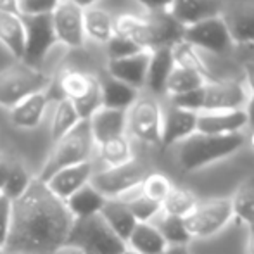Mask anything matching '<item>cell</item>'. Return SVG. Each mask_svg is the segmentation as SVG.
Returning <instances> with one entry per match:
<instances>
[{"instance_id":"4","label":"cell","mask_w":254,"mask_h":254,"mask_svg":"<svg viewBox=\"0 0 254 254\" xmlns=\"http://www.w3.org/2000/svg\"><path fill=\"white\" fill-rule=\"evenodd\" d=\"M246 137L242 131L228 135L192 133L180 145L178 159L185 171H195L218 159L232 156L244 145Z\"/></svg>"},{"instance_id":"40","label":"cell","mask_w":254,"mask_h":254,"mask_svg":"<svg viewBox=\"0 0 254 254\" xmlns=\"http://www.w3.org/2000/svg\"><path fill=\"white\" fill-rule=\"evenodd\" d=\"M107 56H109V61H116V59H125V57L135 56V54L142 52L144 49H140L137 44H133L128 38L121 37V35H116L107 42Z\"/></svg>"},{"instance_id":"52","label":"cell","mask_w":254,"mask_h":254,"mask_svg":"<svg viewBox=\"0 0 254 254\" xmlns=\"http://www.w3.org/2000/svg\"><path fill=\"white\" fill-rule=\"evenodd\" d=\"M73 254H85V253H81V251H73Z\"/></svg>"},{"instance_id":"25","label":"cell","mask_w":254,"mask_h":254,"mask_svg":"<svg viewBox=\"0 0 254 254\" xmlns=\"http://www.w3.org/2000/svg\"><path fill=\"white\" fill-rule=\"evenodd\" d=\"M99 214L123 242L128 241V237H130L133 228L138 223L133 218V214H131V211L128 209L127 204L118 201V199H106Z\"/></svg>"},{"instance_id":"53","label":"cell","mask_w":254,"mask_h":254,"mask_svg":"<svg viewBox=\"0 0 254 254\" xmlns=\"http://www.w3.org/2000/svg\"><path fill=\"white\" fill-rule=\"evenodd\" d=\"M3 253V248H2V246H0V254H2Z\"/></svg>"},{"instance_id":"7","label":"cell","mask_w":254,"mask_h":254,"mask_svg":"<svg viewBox=\"0 0 254 254\" xmlns=\"http://www.w3.org/2000/svg\"><path fill=\"white\" fill-rule=\"evenodd\" d=\"M52 78L47 73L23 63L0 71V107L12 109L16 104L38 92L49 90Z\"/></svg>"},{"instance_id":"14","label":"cell","mask_w":254,"mask_h":254,"mask_svg":"<svg viewBox=\"0 0 254 254\" xmlns=\"http://www.w3.org/2000/svg\"><path fill=\"white\" fill-rule=\"evenodd\" d=\"M195 127L197 113L170 104L163 111L161 120V149H168L177 142H184L187 137L195 133Z\"/></svg>"},{"instance_id":"33","label":"cell","mask_w":254,"mask_h":254,"mask_svg":"<svg viewBox=\"0 0 254 254\" xmlns=\"http://www.w3.org/2000/svg\"><path fill=\"white\" fill-rule=\"evenodd\" d=\"M197 204V197L190 190L182 187H173L161 204V211H164V214L185 218L195 209Z\"/></svg>"},{"instance_id":"48","label":"cell","mask_w":254,"mask_h":254,"mask_svg":"<svg viewBox=\"0 0 254 254\" xmlns=\"http://www.w3.org/2000/svg\"><path fill=\"white\" fill-rule=\"evenodd\" d=\"M71 2L80 7L81 10H85V9H90V7H95V3H97L99 0H71Z\"/></svg>"},{"instance_id":"28","label":"cell","mask_w":254,"mask_h":254,"mask_svg":"<svg viewBox=\"0 0 254 254\" xmlns=\"http://www.w3.org/2000/svg\"><path fill=\"white\" fill-rule=\"evenodd\" d=\"M64 202H66L69 213L74 216V220H83V218H90L101 213L106 197L99 194L90 184H87Z\"/></svg>"},{"instance_id":"30","label":"cell","mask_w":254,"mask_h":254,"mask_svg":"<svg viewBox=\"0 0 254 254\" xmlns=\"http://www.w3.org/2000/svg\"><path fill=\"white\" fill-rule=\"evenodd\" d=\"M83 30L92 40L107 44L114 37V21L107 10L90 7L83 10Z\"/></svg>"},{"instance_id":"19","label":"cell","mask_w":254,"mask_h":254,"mask_svg":"<svg viewBox=\"0 0 254 254\" xmlns=\"http://www.w3.org/2000/svg\"><path fill=\"white\" fill-rule=\"evenodd\" d=\"M95 144H102L111 138H116L125 135L127 130V111L106 109L101 107L94 116L88 120Z\"/></svg>"},{"instance_id":"6","label":"cell","mask_w":254,"mask_h":254,"mask_svg":"<svg viewBox=\"0 0 254 254\" xmlns=\"http://www.w3.org/2000/svg\"><path fill=\"white\" fill-rule=\"evenodd\" d=\"M69 248L85 254H123L128 249L127 242L111 230L101 214L74 220L66 242V249Z\"/></svg>"},{"instance_id":"45","label":"cell","mask_w":254,"mask_h":254,"mask_svg":"<svg viewBox=\"0 0 254 254\" xmlns=\"http://www.w3.org/2000/svg\"><path fill=\"white\" fill-rule=\"evenodd\" d=\"M0 12H7V14H16V16H21L19 0H0Z\"/></svg>"},{"instance_id":"1","label":"cell","mask_w":254,"mask_h":254,"mask_svg":"<svg viewBox=\"0 0 254 254\" xmlns=\"http://www.w3.org/2000/svg\"><path fill=\"white\" fill-rule=\"evenodd\" d=\"M74 216L47 184L31 178L28 190L12 202L3 253L56 254L66 249Z\"/></svg>"},{"instance_id":"23","label":"cell","mask_w":254,"mask_h":254,"mask_svg":"<svg viewBox=\"0 0 254 254\" xmlns=\"http://www.w3.org/2000/svg\"><path fill=\"white\" fill-rule=\"evenodd\" d=\"M99 83H101L102 107H106V109L128 111L138 99V90L116 80V78L109 76V74L101 78Z\"/></svg>"},{"instance_id":"41","label":"cell","mask_w":254,"mask_h":254,"mask_svg":"<svg viewBox=\"0 0 254 254\" xmlns=\"http://www.w3.org/2000/svg\"><path fill=\"white\" fill-rule=\"evenodd\" d=\"M61 0H19L21 16H37V14H52Z\"/></svg>"},{"instance_id":"51","label":"cell","mask_w":254,"mask_h":254,"mask_svg":"<svg viewBox=\"0 0 254 254\" xmlns=\"http://www.w3.org/2000/svg\"><path fill=\"white\" fill-rule=\"evenodd\" d=\"M123 254H138V253H135V251H131V249H127Z\"/></svg>"},{"instance_id":"42","label":"cell","mask_w":254,"mask_h":254,"mask_svg":"<svg viewBox=\"0 0 254 254\" xmlns=\"http://www.w3.org/2000/svg\"><path fill=\"white\" fill-rule=\"evenodd\" d=\"M10 211H12V201L0 194V246H5L7 234L10 227Z\"/></svg>"},{"instance_id":"49","label":"cell","mask_w":254,"mask_h":254,"mask_svg":"<svg viewBox=\"0 0 254 254\" xmlns=\"http://www.w3.org/2000/svg\"><path fill=\"white\" fill-rule=\"evenodd\" d=\"M248 253L254 254V225L249 227V232H248Z\"/></svg>"},{"instance_id":"18","label":"cell","mask_w":254,"mask_h":254,"mask_svg":"<svg viewBox=\"0 0 254 254\" xmlns=\"http://www.w3.org/2000/svg\"><path fill=\"white\" fill-rule=\"evenodd\" d=\"M223 9L221 0H173L168 12L184 28L197 24L204 19L220 16Z\"/></svg>"},{"instance_id":"36","label":"cell","mask_w":254,"mask_h":254,"mask_svg":"<svg viewBox=\"0 0 254 254\" xmlns=\"http://www.w3.org/2000/svg\"><path fill=\"white\" fill-rule=\"evenodd\" d=\"M30 182H31V177H30V173H28L26 168H24V164L14 159V163H12V166H10L9 175H7L5 184H3L0 194L5 195L9 201L14 202L28 190Z\"/></svg>"},{"instance_id":"44","label":"cell","mask_w":254,"mask_h":254,"mask_svg":"<svg viewBox=\"0 0 254 254\" xmlns=\"http://www.w3.org/2000/svg\"><path fill=\"white\" fill-rule=\"evenodd\" d=\"M14 163V157L7 156V154L0 152V190H2L3 184H5V178L9 175V170Z\"/></svg>"},{"instance_id":"43","label":"cell","mask_w":254,"mask_h":254,"mask_svg":"<svg viewBox=\"0 0 254 254\" xmlns=\"http://www.w3.org/2000/svg\"><path fill=\"white\" fill-rule=\"evenodd\" d=\"M137 2L151 12H164V10H170L173 0H137Z\"/></svg>"},{"instance_id":"8","label":"cell","mask_w":254,"mask_h":254,"mask_svg":"<svg viewBox=\"0 0 254 254\" xmlns=\"http://www.w3.org/2000/svg\"><path fill=\"white\" fill-rule=\"evenodd\" d=\"M149 173L151 171L147 164L138 159H131L127 164L107 168V170L92 175L90 185L106 199H118L128 190L138 187Z\"/></svg>"},{"instance_id":"3","label":"cell","mask_w":254,"mask_h":254,"mask_svg":"<svg viewBox=\"0 0 254 254\" xmlns=\"http://www.w3.org/2000/svg\"><path fill=\"white\" fill-rule=\"evenodd\" d=\"M249 92L239 81L214 80L206 81L197 90L171 97V104L194 113H214V111L244 109Z\"/></svg>"},{"instance_id":"15","label":"cell","mask_w":254,"mask_h":254,"mask_svg":"<svg viewBox=\"0 0 254 254\" xmlns=\"http://www.w3.org/2000/svg\"><path fill=\"white\" fill-rule=\"evenodd\" d=\"M246 125H248V114L244 109L199 113L195 131L204 135H228L239 133Z\"/></svg>"},{"instance_id":"2","label":"cell","mask_w":254,"mask_h":254,"mask_svg":"<svg viewBox=\"0 0 254 254\" xmlns=\"http://www.w3.org/2000/svg\"><path fill=\"white\" fill-rule=\"evenodd\" d=\"M184 30L178 21L168 10L149 12L147 16L121 14L114 21V33L128 38L144 51H154L159 47H173L184 40Z\"/></svg>"},{"instance_id":"32","label":"cell","mask_w":254,"mask_h":254,"mask_svg":"<svg viewBox=\"0 0 254 254\" xmlns=\"http://www.w3.org/2000/svg\"><path fill=\"white\" fill-rule=\"evenodd\" d=\"M204 83H206V80H204L201 74L175 66V69L171 71L170 78L166 81L164 94H168L170 97H177V95H184L189 94V92L197 90Z\"/></svg>"},{"instance_id":"9","label":"cell","mask_w":254,"mask_h":254,"mask_svg":"<svg viewBox=\"0 0 254 254\" xmlns=\"http://www.w3.org/2000/svg\"><path fill=\"white\" fill-rule=\"evenodd\" d=\"M26 31V45L21 63L30 67H37L49 51L57 44L56 31L52 24V14H37V16H21Z\"/></svg>"},{"instance_id":"47","label":"cell","mask_w":254,"mask_h":254,"mask_svg":"<svg viewBox=\"0 0 254 254\" xmlns=\"http://www.w3.org/2000/svg\"><path fill=\"white\" fill-rule=\"evenodd\" d=\"M163 254H190L187 246H170Z\"/></svg>"},{"instance_id":"46","label":"cell","mask_w":254,"mask_h":254,"mask_svg":"<svg viewBox=\"0 0 254 254\" xmlns=\"http://www.w3.org/2000/svg\"><path fill=\"white\" fill-rule=\"evenodd\" d=\"M244 74H246V81H248V88H249V95H254V61L244 64Z\"/></svg>"},{"instance_id":"21","label":"cell","mask_w":254,"mask_h":254,"mask_svg":"<svg viewBox=\"0 0 254 254\" xmlns=\"http://www.w3.org/2000/svg\"><path fill=\"white\" fill-rule=\"evenodd\" d=\"M49 101H51V95L45 90L30 95L24 101L16 104L10 109V121H12V125L17 128H23V130H30V128L38 127L45 114Z\"/></svg>"},{"instance_id":"31","label":"cell","mask_w":254,"mask_h":254,"mask_svg":"<svg viewBox=\"0 0 254 254\" xmlns=\"http://www.w3.org/2000/svg\"><path fill=\"white\" fill-rule=\"evenodd\" d=\"M171 52H173V61L177 67H184V69L194 71V73L201 74L206 81H214L213 71L206 66V63L202 61V57L199 56V52L195 51V47H192L190 44L180 40L178 44H175L171 47Z\"/></svg>"},{"instance_id":"5","label":"cell","mask_w":254,"mask_h":254,"mask_svg":"<svg viewBox=\"0 0 254 254\" xmlns=\"http://www.w3.org/2000/svg\"><path fill=\"white\" fill-rule=\"evenodd\" d=\"M94 145L95 142L92 137L90 123L80 121L73 130L67 131L57 142H54L52 151L37 178L47 184L57 171L90 161Z\"/></svg>"},{"instance_id":"29","label":"cell","mask_w":254,"mask_h":254,"mask_svg":"<svg viewBox=\"0 0 254 254\" xmlns=\"http://www.w3.org/2000/svg\"><path fill=\"white\" fill-rule=\"evenodd\" d=\"M232 204V218L237 225H254V175L246 178L235 190Z\"/></svg>"},{"instance_id":"20","label":"cell","mask_w":254,"mask_h":254,"mask_svg":"<svg viewBox=\"0 0 254 254\" xmlns=\"http://www.w3.org/2000/svg\"><path fill=\"white\" fill-rule=\"evenodd\" d=\"M223 19L234 44L254 45V3H237Z\"/></svg>"},{"instance_id":"35","label":"cell","mask_w":254,"mask_h":254,"mask_svg":"<svg viewBox=\"0 0 254 254\" xmlns=\"http://www.w3.org/2000/svg\"><path fill=\"white\" fill-rule=\"evenodd\" d=\"M99 156L109 168L121 166V164H127L128 161L133 159L127 135H121V137L111 138V140L99 144Z\"/></svg>"},{"instance_id":"34","label":"cell","mask_w":254,"mask_h":254,"mask_svg":"<svg viewBox=\"0 0 254 254\" xmlns=\"http://www.w3.org/2000/svg\"><path fill=\"white\" fill-rule=\"evenodd\" d=\"M80 116H78L76 109H74L73 102L67 99H61L57 102L56 113L52 118V127H51V137L54 142H57L61 137L71 131L78 123H80Z\"/></svg>"},{"instance_id":"17","label":"cell","mask_w":254,"mask_h":254,"mask_svg":"<svg viewBox=\"0 0 254 254\" xmlns=\"http://www.w3.org/2000/svg\"><path fill=\"white\" fill-rule=\"evenodd\" d=\"M92 175H94V166H92L90 161H87V163L57 171L51 180L47 182V187L51 189L54 195H57L63 201H67L74 192L80 190L87 184H90Z\"/></svg>"},{"instance_id":"13","label":"cell","mask_w":254,"mask_h":254,"mask_svg":"<svg viewBox=\"0 0 254 254\" xmlns=\"http://www.w3.org/2000/svg\"><path fill=\"white\" fill-rule=\"evenodd\" d=\"M52 24L59 42L71 49H80L85 42L83 10L71 0H61L52 12Z\"/></svg>"},{"instance_id":"12","label":"cell","mask_w":254,"mask_h":254,"mask_svg":"<svg viewBox=\"0 0 254 254\" xmlns=\"http://www.w3.org/2000/svg\"><path fill=\"white\" fill-rule=\"evenodd\" d=\"M184 42L190 44L195 49H202V51L214 54L227 52L234 45L223 16L209 17L197 24L187 26L184 30Z\"/></svg>"},{"instance_id":"24","label":"cell","mask_w":254,"mask_h":254,"mask_svg":"<svg viewBox=\"0 0 254 254\" xmlns=\"http://www.w3.org/2000/svg\"><path fill=\"white\" fill-rule=\"evenodd\" d=\"M173 69L175 61L171 47H159L151 51L147 76H145V85L149 87V90L154 92V94H164L166 81Z\"/></svg>"},{"instance_id":"16","label":"cell","mask_w":254,"mask_h":254,"mask_svg":"<svg viewBox=\"0 0 254 254\" xmlns=\"http://www.w3.org/2000/svg\"><path fill=\"white\" fill-rule=\"evenodd\" d=\"M149 59H151V51H142L135 56L125 57V59L109 61L107 74L138 90L145 85Z\"/></svg>"},{"instance_id":"39","label":"cell","mask_w":254,"mask_h":254,"mask_svg":"<svg viewBox=\"0 0 254 254\" xmlns=\"http://www.w3.org/2000/svg\"><path fill=\"white\" fill-rule=\"evenodd\" d=\"M125 204L128 206V209L131 211V214H133V218L138 223H149V220L161 211V204L145 197L144 194H140L138 197L131 199L130 202H125Z\"/></svg>"},{"instance_id":"27","label":"cell","mask_w":254,"mask_h":254,"mask_svg":"<svg viewBox=\"0 0 254 254\" xmlns=\"http://www.w3.org/2000/svg\"><path fill=\"white\" fill-rule=\"evenodd\" d=\"M127 248L138 254H163L168 249V244L154 225L137 223L128 237Z\"/></svg>"},{"instance_id":"10","label":"cell","mask_w":254,"mask_h":254,"mask_svg":"<svg viewBox=\"0 0 254 254\" xmlns=\"http://www.w3.org/2000/svg\"><path fill=\"white\" fill-rule=\"evenodd\" d=\"M232 220L230 199L221 197L197 204L189 216L184 218V223L190 237L207 239L218 234L228 221Z\"/></svg>"},{"instance_id":"26","label":"cell","mask_w":254,"mask_h":254,"mask_svg":"<svg viewBox=\"0 0 254 254\" xmlns=\"http://www.w3.org/2000/svg\"><path fill=\"white\" fill-rule=\"evenodd\" d=\"M0 44L17 61L23 59L24 45H26V31H24L21 16L0 12Z\"/></svg>"},{"instance_id":"50","label":"cell","mask_w":254,"mask_h":254,"mask_svg":"<svg viewBox=\"0 0 254 254\" xmlns=\"http://www.w3.org/2000/svg\"><path fill=\"white\" fill-rule=\"evenodd\" d=\"M249 145H251V147H253V151H254V128H253L251 135H249Z\"/></svg>"},{"instance_id":"38","label":"cell","mask_w":254,"mask_h":254,"mask_svg":"<svg viewBox=\"0 0 254 254\" xmlns=\"http://www.w3.org/2000/svg\"><path fill=\"white\" fill-rule=\"evenodd\" d=\"M140 189H142V194H144L145 197L163 204V201L166 199V195L170 194V190L173 189V185H171V182L168 180L164 175L149 173L147 177L144 178V182H142Z\"/></svg>"},{"instance_id":"11","label":"cell","mask_w":254,"mask_h":254,"mask_svg":"<svg viewBox=\"0 0 254 254\" xmlns=\"http://www.w3.org/2000/svg\"><path fill=\"white\" fill-rule=\"evenodd\" d=\"M163 111L152 97H138L127 111V128L135 138L161 147Z\"/></svg>"},{"instance_id":"22","label":"cell","mask_w":254,"mask_h":254,"mask_svg":"<svg viewBox=\"0 0 254 254\" xmlns=\"http://www.w3.org/2000/svg\"><path fill=\"white\" fill-rule=\"evenodd\" d=\"M99 87V78L80 69H64L57 80V92L61 99L78 102Z\"/></svg>"},{"instance_id":"37","label":"cell","mask_w":254,"mask_h":254,"mask_svg":"<svg viewBox=\"0 0 254 254\" xmlns=\"http://www.w3.org/2000/svg\"><path fill=\"white\" fill-rule=\"evenodd\" d=\"M157 230L163 235L168 246H187L192 241L190 234L187 232L184 223V218L180 216H171V214H164L161 218Z\"/></svg>"}]
</instances>
